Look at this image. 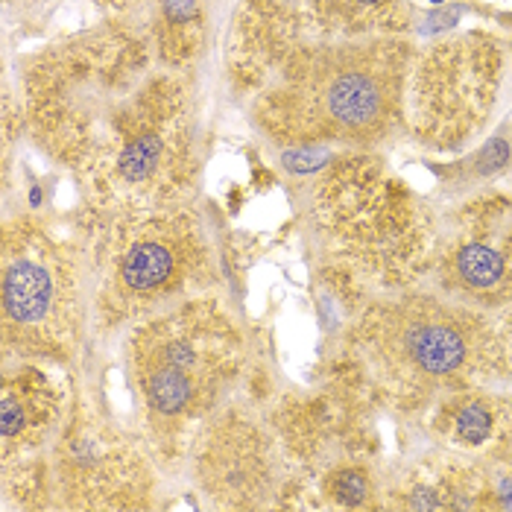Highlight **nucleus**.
I'll list each match as a JSON object with an SVG mask.
<instances>
[{"label": "nucleus", "mask_w": 512, "mask_h": 512, "mask_svg": "<svg viewBox=\"0 0 512 512\" xmlns=\"http://www.w3.org/2000/svg\"><path fill=\"white\" fill-rule=\"evenodd\" d=\"M194 109L179 71L112 27L50 44L24 77V120L41 150L82 188L120 150L164 118Z\"/></svg>", "instance_id": "obj_1"}, {"label": "nucleus", "mask_w": 512, "mask_h": 512, "mask_svg": "<svg viewBox=\"0 0 512 512\" xmlns=\"http://www.w3.org/2000/svg\"><path fill=\"white\" fill-rule=\"evenodd\" d=\"M343 352L355 360L372 398L398 413L428 410L469 387L512 381L498 319L439 290L369 296Z\"/></svg>", "instance_id": "obj_2"}, {"label": "nucleus", "mask_w": 512, "mask_h": 512, "mask_svg": "<svg viewBox=\"0 0 512 512\" xmlns=\"http://www.w3.org/2000/svg\"><path fill=\"white\" fill-rule=\"evenodd\" d=\"M416 50L407 36L308 41L252 97V120L284 147L372 150L404 126Z\"/></svg>", "instance_id": "obj_3"}, {"label": "nucleus", "mask_w": 512, "mask_h": 512, "mask_svg": "<svg viewBox=\"0 0 512 512\" xmlns=\"http://www.w3.org/2000/svg\"><path fill=\"white\" fill-rule=\"evenodd\" d=\"M123 357L141 436L158 460L176 463L202 422L232 398L246 343L226 305L202 293L132 325Z\"/></svg>", "instance_id": "obj_4"}, {"label": "nucleus", "mask_w": 512, "mask_h": 512, "mask_svg": "<svg viewBox=\"0 0 512 512\" xmlns=\"http://www.w3.org/2000/svg\"><path fill=\"white\" fill-rule=\"evenodd\" d=\"M314 232L328 273L352 296L416 287L431 273L434 211L369 153H346L319 176Z\"/></svg>", "instance_id": "obj_5"}, {"label": "nucleus", "mask_w": 512, "mask_h": 512, "mask_svg": "<svg viewBox=\"0 0 512 512\" xmlns=\"http://www.w3.org/2000/svg\"><path fill=\"white\" fill-rule=\"evenodd\" d=\"M217 264L194 202L97 211L91 226L94 319L103 331L132 328L208 293Z\"/></svg>", "instance_id": "obj_6"}, {"label": "nucleus", "mask_w": 512, "mask_h": 512, "mask_svg": "<svg viewBox=\"0 0 512 512\" xmlns=\"http://www.w3.org/2000/svg\"><path fill=\"white\" fill-rule=\"evenodd\" d=\"M375 407L343 352L314 387L287 390L267 410L299 480L302 510H381Z\"/></svg>", "instance_id": "obj_7"}, {"label": "nucleus", "mask_w": 512, "mask_h": 512, "mask_svg": "<svg viewBox=\"0 0 512 512\" xmlns=\"http://www.w3.org/2000/svg\"><path fill=\"white\" fill-rule=\"evenodd\" d=\"M88 252L36 214L6 217L0 235L3 363H68L88 322Z\"/></svg>", "instance_id": "obj_8"}, {"label": "nucleus", "mask_w": 512, "mask_h": 512, "mask_svg": "<svg viewBox=\"0 0 512 512\" xmlns=\"http://www.w3.org/2000/svg\"><path fill=\"white\" fill-rule=\"evenodd\" d=\"M504 79V44L489 33H451L416 50L404 123L436 153L460 150L489 123Z\"/></svg>", "instance_id": "obj_9"}, {"label": "nucleus", "mask_w": 512, "mask_h": 512, "mask_svg": "<svg viewBox=\"0 0 512 512\" xmlns=\"http://www.w3.org/2000/svg\"><path fill=\"white\" fill-rule=\"evenodd\" d=\"M156 460V451L144 436L138 439L94 407L74 401L50 451L56 510H153L158 492Z\"/></svg>", "instance_id": "obj_10"}, {"label": "nucleus", "mask_w": 512, "mask_h": 512, "mask_svg": "<svg viewBox=\"0 0 512 512\" xmlns=\"http://www.w3.org/2000/svg\"><path fill=\"white\" fill-rule=\"evenodd\" d=\"M185 460L214 510H281L296 477L267 410L243 398L202 422Z\"/></svg>", "instance_id": "obj_11"}, {"label": "nucleus", "mask_w": 512, "mask_h": 512, "mask_svg": "<svg viewBox=\"0 0 512 512\" xmlns=\"http://www.w3.org/2000/svg\"><path fill=\"white\" fill-rule=\"evenodd\" d=\"M428 278L448 299L501 314L512 302V194H477L436 223Z\"/></svg>", "instance_id": "obj_12"}, {"label": "nucleus", "mask_w": 512, "mask_h": 512, "mask_svg": "<svg viewBox=\"0 0 512 512\" xmlns=\"http://www.w3.org/2000/svg\"><path fill=\"white\" fill-rule=\"evenodd\" d=\"M504 492L489 469V457L442 448L419 457L384 486L381 510L480 512L504 507Z\"/></svg>", "instance_id": "obj_13"}, {"label": "nucleus", "mask_w": 512, "mask_h": 512, "mask_svg": "<svg viewBox=\"0 0 512 512\" xmlns=\"http://www.w3.org/2000/svg\"><path fill=\"white\" fill-rule=\"evenodd\" d=\"M308 41L316 33L299 0H240L226 50L229 79L237 91L258 94Z\"/></svg>", "instance_id": "obj_14"}, {"label": "nucleus", "mask_w": 512, "mask_h": 512, "mask_svg": "<svg viewBox=\"0 0 512 512\" xmlns=\"http://www.w3.org/2000/svg\"><path fill=\"white\" fill-rule=\"evenodd\" d=\"M50 366L41 360L6 363L0 381V463L41 454L62 431L71 401Z\"/></svg>", "instance_id": "obj_15"}, {"label": "nucleus", "mask_w": 512, "mask_h": 512, "mask_svg": "<svg viewBox=\"0 0 512 512\" xmlns=\"http://www.w3.org/2000/svg\"><path fill=\"white\" fill-rule=\"evenodd\" d=\"M106 27L141 47L158 68L185 71L208 41L205 0H100Z\"/></svg>", "instance_id": "obj_16"}, {"label": "nucleus", "mask_w": 512, "mask_h": 512, "mask_svg": "<svg viewBox=\"0 0 512 512\" xmlns=\"http://www.w3.org/2000/svg\"><path fill=\"white\" fill-rule=\"evenodd\" d=\"M428 410V431L445 448L492 460L512 451V398L492 384L445 395Z\"/></svg>", "instance_id": "obj_17"}, {"label": "nucleus", "mask_w": 512, "mask_h": 512, "mask_svg": "<svg viewBox=\"0 0 512 512\" xmlns=\"http://www.w3.org/2000/svg\"><path fill=\"white\" fill-rule=\"evenodd\" d=\"M316 39L407 36L410 9L404 0H299Z\"/></svg>", "instance_id": "obj_18"}, {"label": "nucleus", "mask_w": 512, "mask_h": 512, "mask_svg": "<svg viewBox=\"0 0 512 512\" xmlns=\"http://www.w3.org/2000/svg\"><path fill=\"white\" fill-rule=\"evenodd\" d=\"M0 492L6 510H56V483H53L50 457L33 454V457L0 463Z\"/></svg>", "instance_id": "obj_19"}, {"label": "nucleus", "mask_w": 512, "mask_h": 512, "mask_svg": "<svg viewBox=\"0 0 512 512\" xmlns=\"http://www.w3.org/2000/svg\"><path fill=\"white\" fill-rule=\"evenodd\" d=\"M495 319H498V334H501V343H504V352H507L512 369V302L501 314H495Z\"/></svg>", "instance_id": "obj_20"}, {"label": "nucleus", "mask_w": 512, "mask_h": 512, "mask_svg": "<svg viewBox=\"0 0 512 512\" xmlns=\"http://www.w3.org/2000/svg\"><path fill=\"white\" fill-rule=\"evenodd\" d=\"M6 3H30V0H6Z\"/></svg>", "instance_id": "obj_21"}]
</instances>
